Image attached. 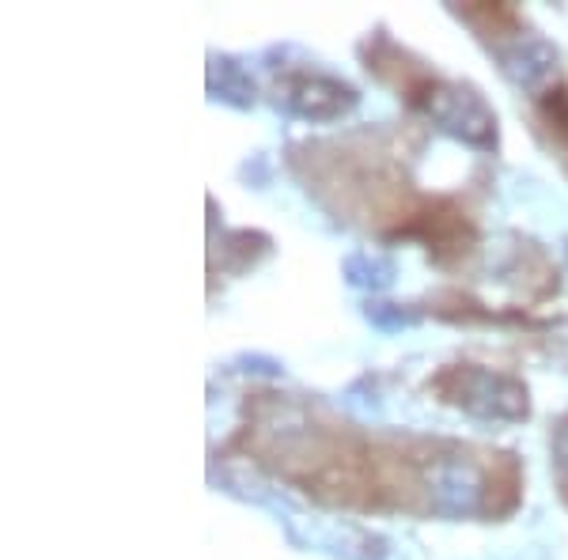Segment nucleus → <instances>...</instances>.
<instances>
[]
</instances>
